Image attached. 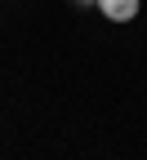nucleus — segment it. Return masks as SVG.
Wrapping results in <instances>:
<instances>
[{
    "label": "nucleus",
    "mask_w": 147,
    "mask_h": 160,
    "mask_svg": "<svg viewBox=\"0 0 147 160\" xmlns=\"http://www.w3.org/2000/svg\"><path fill=\"white\" fill-rule=\"evenodd\" d=\"M98 9L107 22H134L138 18V0H98Z\"/></svg>",
    "instance_id": "1"
},
{
    "label": "nucleus",
    "mask_w": 147,
    "mask_h": 160,
    "mask_svg": "<svg viewBox=\"0 0 147 160\" xmlns=\"http://www.w3.org/2000/svg\"><path fill=\"white\" fill-rule=\"evenodd\" d=\"M71 5H98V0H71Z\"/></svg>",
    "instance_id": "2"
}]
</instances>
